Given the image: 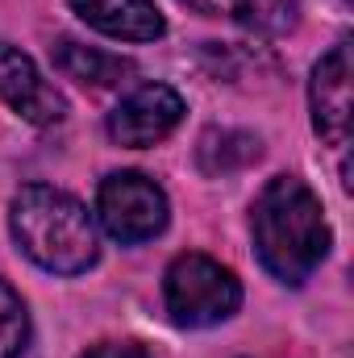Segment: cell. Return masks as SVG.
<instances>
[{
    "label": "cell",
    "instance_id": "obj_4",
    "mask_svg": "<svg viewBox=\"0 0 354 358\" xmlns=\"http://www.w3.org/2000/svg\"><path fill=\"white\" fill-rule=\"evenodd\" d=\"M96 213H100V225L134 246V242H150L167 229V196L155 179L138 176V171H117L100 183V196H96Z\"/></svg>",
    "mask_w": 354,
    "mask_h": 358
},
{
    "label": "cell",
    "instance_id": "obj_8",
    "mask_svg": "<svg viewBox=\"0 0 354 358\" xmlns=\"http://www.w3.org/2000/svg\"><path fill=\"white\" fill-rule=\"evenodd\" d=\"M71 8L92 29L121 38V42H155L167 29L155 0H71Z\"/></svg>",
    "mask_w": 354,
    "mask_h": 358
},
{
    "label": "cell",
    "instance_id": "obj_9",
    "mask_svg": "<svg viewBox=\"0 0 354 358\" xmlns=\"http://www.w3.org/2000/svg\"><path fill=\"white\" fill-rule=\"evenodd\" d=\"M196 13L234 17L238 25H250L259 34H288L300 17V0H183Z\"/></svg>",
    "mask_w": 354,
    "mask_h": 358
},
{
    "label": "cell",
    "instance_id": "obj_1",
    "mask_svg": "<svg viewBox=\"0 0 354 358\" xmlns=\"http://www.w3.org/2000/svg\"><path fill=\"white\" fill-rule=\"evenodd\" d=\"M250 229L263 267L288 287L304 283L330 255L325 208L313 196V187L296 176H275L259 192L250 208Z\"/></svg>",
    "mask_w": 354,
    "mask_h": 358
},
{
    "label": "cell",
    "instance_id": "obj_12",
    "mask_svg": "<svg viewBox=\"0 0 354 358\" xmlns=\"http://www.w3.org/2000/svg\"><path fill=\"white\" fill-rule=\"evenodd\" d=\"M29 342V313L21 304V296L0 283V358H21Z\"/></svg>",
    "mask_w": 354,
    "mask_h": 358
},
{
    "label": "cell",
    "instance_id": "obj_2",
    "mask_svg": "<svg viewBox=\"0 0 354 358\" xmlns=\"http://www.w3.org/2000/svg\"><path fill=\"white\" fill-rule=\"evenodd\" d=\"M13 238L17 246L55 275H80L100 259V238L92 213L67 192L34 183L13 200Z\"/></svg>",
    "mask_w": 354,
    "mask_h": 358
},
{
    "label": "cell",
    "instance_id": "obj_6",
    "mask_svg": "<svg viewBox=\"0 0 354 358\" xmlns=\"http://www.w3.org/2000/svg\"><path fill=\"white\" fill-rule=\"evenodd\" d=\"M309 104H313V129L330 142V146H346L351 138V42L342 38L317 67H313V84H309Z\"/></svg>",
    "mask_w": 354,
    "mask_h": 358
},
{
    "label": "cell",
    "instance_id": "obj_13",
    "mask_svg": "<svg viewBox=\"0 0 354 358\" xmlns=\"http://www.w3.org/2000/svg\"><path fill=\"white\" fill-rule=\"evenodd\" d=\"M80 358H150L138 342H100V346H88Z\"/></svg>",
    "mask_w": 354,
    "mask_h": 358
},
{
    "label": "cell",
    "instance_id": "obj_5",
    "mask_svg": "<svg viewBox=\"0 0 354 358\" xmlns=\"http://www.w3.org/2000/svg\"><path fill=\"white\" fill-rule=\"evenodd\" d=\"M183 121V96L167 84H142L108 113V138L121 146H155Z\"/></svg>",
    "mask_w": 354,
    "mask_h": 358
},
{
    "label": "cell",
    "instance_id": "obj_3",
    "mask_svg": "<svg viewBox=\"0 0 354 358\" xmlns=\"http://www.w3.org/2000/svg\"><path fill=\"white\" fill-rule=\"evenodd\" d=\"M167 317L183 329H204L238 313L242 283L229 267H221L208 255H179L163 279Z\"/></svg>",
    "mask_w": 354,
    "mask_h": 358
},
{
    "label": "cell",
    "instance_id": "obj_7",
    "mask_svg": "<svg viewBox=\"0 0 354 358\" xmlns=\"http://www.w3.org/2000/svg\"><path fill=\"white\" fill-rule=\"evenodd\" d=\"M0 100L34 125H55L67 113V100L59 96V88L38 71V63L25 50L8 42H0Z\"/></svg>",
    "mask_w": 354,
    "mask_h": 358
},
{
    "label": "cell",
    "instance_id": "obj_10",
    "mask_svg": "<svg viewBox=\"0 0 354 358\" xmlns=\"http://www.w3.org/2000/svg\"><path fill=\"white\" fill-rule=\"evenodd\" d=\"M55 67L67 76V80H80L92 88H108V84H121V76L134 71V63L117 59V55H104L96 46H84L76 38H59L55 42Z\"/></svg>",
    "mask_w": 354,
    "mask_h": 358
},
{
    "label": "cell",
    "instance_id": "obj_11",
    "mask_svg": "<svg viewBox=\"0 0 354 358\" xmlns=\"http://www.w3.org/2000/svg\"><path fill=\"white\" fill-rule=\"evenodd\" d=\"M259 155H263L259 138L242 134V129H208L196 146V163L204 176H234V171L250 167Z\"/></svg>",
    "mask_w": 354,
    "mask_h": 358
}]
</instances>
